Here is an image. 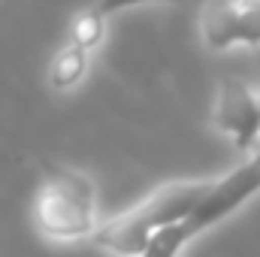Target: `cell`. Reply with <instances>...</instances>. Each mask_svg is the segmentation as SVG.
<instances>
[{
  "label": "cell",
  "mask_w": 260,
  "mask_h": 257,
  "mask_svg": "<svg viewBox=\"0 0 260 257\" xmlns=\"http://www.w3.org/2000/svg\"><path fill=\"white\" fill-rule=\"evenodd\" d=\"M206 188H209V182H173V185H164L160 191H154L142 203H136L130 212L106 221L94 233V242L100 248H109V251H118V254H142L148 236L154 230L185 218L191 212V206L206 194Z\"/></svg>",
  "instance_id": "1"
},
{
  "label": "cell",
  "mask_w": 260,
  "mask_h": 257,
  "mask_svg": "<svg viewBox=\"0 0 260 257\" xmlns=\"http://www.w3.org/2000/svg\"><path fill=\"white\" fill-rule=\"evenodd\" d=\"M260 185V167L257 164H245L239 170H233L230 176L218 179V182H209L206 194L191 206V212L160 230H154L145 242V251L148 257H170L176 251H182L197 233L209 230L212 224H218L221 218H227L230 212H236L248 197H254Z\"/></svg>",
  "instance_id": "2"
},
{
  "label": "cell",
  "mask_w": 260,
  "mask_h": 257,
  "mask_svg": "<svg viewBox=\"0 0 260 257\" xmlns=\"http://www.w3.org/2000/svg\"><path fill=\"white\" fill-rule=\"evenodd\" d=\"M43 188L37 194V221L55 239H79L94 230V185L67 167L40 160Z\"/></svg>",
  "instance_id": "3"
},
{
  "label": "cell",
  "mask_w": 260,
  "mask_h": 257,
  "mask_svg": "<svg viewBox=\"0 0 260 257\" xmlns=\"http://www.w3.org/2000/svg\"><path fill=\"white\" fill-rule=\"evenodd\" d=\"M215 124L221 133L233 136L236 148H251L260 136V106L257 97L239 82L227 79L218 88L215 100Z\"/></svg>",
  "instance_id": "4"
},
{
  "label": "cell",
  "mask_w": 260,
  "mask_h": 257,
  "mask_svg": "<svg viewBox=\"0 0 260 257\" xmlns=\"http://www.w3.org/2000/svg\"><path fill=\"white\" fill-rule=\"evenodd\" d=\"M236 0H212L203 12V37L212 49L224 52L236 46Z\"/></svg>",
  "instance_id": "5"
},
{
  "label": "cell",
  "mask_w": 260,
  "mask_h": 257,
  "mask_svg": "<svg viewBox=\"0 0 260 257\" xmlns=\"http://www.w3.org/2000/svg\"><path fill=\"white\" fill-rule=\"evenodd\" d=\"M85 70H88V49L70 43V46H64V49L52 58V64H49V85H52L55 91H67V88H73L76 82H82Z\"/></svg>",
  "instance_id": "6"
},
{
  "label": "cell",
  "mask_w": 260,
  "mask_h": 257,
  "mask_svg": "<svg viewBox=\"0 0 260 257\" xmlns=\"http://www.w3.org/2000/svg\"><path fill=\"white\" fill-rule=\"evenodd\" d=\"M103 34H106V15L94 6V9L79 12V15L73 18L70 43H76V46H82V49H88V52H91V49L103 40Z\"/></svg>",
  "instance_id": "7"
},
{
  "label": "cell",
  "mask_w": 260,
  "mask_h": 257,
  "mask_svg": "<svg viewBox=\"0 0 260 257\" xmlns=\"http://www.w3.org/2000/svg\"><path fill=\"white\" fill-rule=\"evenodd\" d=\"M239 15H236V43H245V46H260V9L254 6H239Z\"/></svg>",
  "instance_id": "8"
},
{
  "label": "cell",
  "mask_w": 260,
  "mask_h": 257,
  "mask_svg": "<svg viewBox=\"0 0 260 257\" xmlns=\"http://www.w3.org/2000/svg\"><path fill=\"white\" fill-rule=\"evenodd\" d=\"M139 3H185V0H100L97 9L103 15H112L118 9H127V6H139Z\"/></svg>",
  "instance_id": "9"
},
{
  "label": "cell",
  "mask_w": 260,
  "mask_h": 257,
  "mask_svg": "<svg viewBox=\"0 0 260 257\" xmlns=\"http://www.w3.org/2000/svg\"><path fill=\"white\" fill-rule=\"evenodd\" d=\"M239 6H254V9H260V0H236Z\"/></svg>",
  "instance_id": "10"
},
{
  "label": "cell",
  "mask_w": 260,
  "mask_h": 257,
  "mask_svg": "<svg viewBox=\"0 0 260 257\" xmlns=\"http://www.w3.org/2000/svg\"><path fill=\"white\" fill-rule=\"evenodd\" d=\"M254 145H257V151H254V164L260 167V136H257V142H254Z\"/></svg>",
  "instance_id": "11"
},
{
  "label": "cell",
  "mask_w": 260,
  "mask_h": 257,
  "mask_svg": "<svg viewBox=\"0 0 260 257\" xmlns=\"http://www.w3.org/2000/svg\"><path fill=\"white\" fill-rule=\"evenodd\" d=\"M257 106H260V97H257Z\"/></svg>",
  "instance_id": "12"
}]
</instances>
